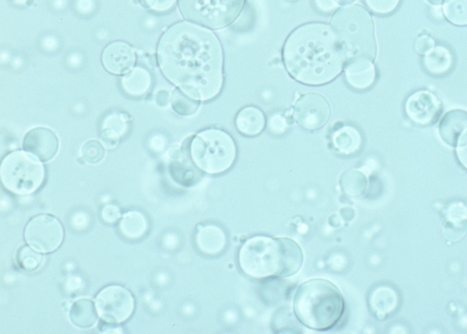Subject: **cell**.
Instances as JSON below:
<instances>
[{
  "mask_svg": "<svg viewBox=\"0 0 467 334\" xmlns=\"http://www.w3.org/2000/svg\"><path fill=\"white\" fill-rule=\"evenodd\" d=\"M291 1H294V0H291Z\"/></svg>",
  "mask_w": 467,
  "mask_h": 334,
  "instance_id": "7bdbcfd3",
  "label": "cell"
},
{
  "mask_svg": "<svg viewBox=\"0 0 467 334\" xmlns=\"http://www.w3.org/2000/svg\"><path fill=\"white\" fill-rule=\"evenodd\" d=\"M269 122L270 130H271L272 132L281 134L284 132L283 130H281L283 128L284 130L286 129V120L280 114L273 115Z\"/></svg>",
  "mask_w": 467,
  "mask_h": 334,
  "instance_id": "f35d334b",
  "label": "cell"
},
{
  "mask_svg": "<svg viewBox=\"0 0 467 334\" xmlns=\"http://www.w3.org/2000/svg\"><path fill=\"white\" fill-rule=\"evenodd\" d=\"M435 47V40L430 35H423L418 38L415 49L420 54H426Z\"/></svg>",
  "mask_w": 467,
  "mask_h": 334,
  "instance_id": "e575fe53",
  "label": "cell"
},
{
  "mask_svg": "<svg viewBox=\"0 0 467 334\" xmlns=\"http://www.w3.org/2000/svg\"><path fill=\"white\" fill-rule=\"evenodd\" d=\"M331 109L329 101L321 95L306 94L296 101L294 117L306 130H318L329 122Z\"/></svg>",
  "mask_w": 467,
  "mask_h": 334,
  "instance_id": "8fae6325",
  "label": "cell"
},
{
  "mask_svg": "<svg viewBox=\"0 0 467 334\" xmlns=\"http://www.w3.org/2000/svg\"><path fill=\"white\" fill-rule=\"evenodd\" d=\"M2 184L15 194L35 193L45 182V166L40 161L21 150L10 153L0 168Z\"/></svg>",
  "mask_w": 467,
  "mask_h": 334,
  "instance_id": "52a82bcc",
  "label": "cell"
},
{
  "mask_svg": "<svg viewBox=\"0 0 467 334\" xmlns=\"http://www.w3.org/2000/svg\"><path fill=\"white\" fill-rule=\"evenodd\" d=\"M345 77L352 88L357 90L370 88L376 79L375 65L368 59L351 60L347 65Z\"/></svg>",
  "mask_w": 467,
  "mask_h": 334,
  "instance_id": "2e32d148",
  "label": "cell"
},
{
  "mask_svg": "<svg viewBox=\"0 0 467 334\" xmlns=\"http://www.w3.org/2000/svg\"><path fill=\"white\" fill-rule=\"evenodd\" d=\"M442 232L446 239L457 242L467 232V221L464 218L448 217L442 225Z\"/></svg>",
  "mask_w": 467,
  "mask_h": 334,
  "instance_id": "f1b7e54d",
  "label": "cell"
},
{
  "mask_svg": "<svg viewBox=\"0 0 467 334\" xmlns=\"http://www.w3.org/2000/svg\"><path fill=\"white\" fill-rule=\"evenodd\" d=\"M32 248L30 246H23L19 249L17 254L19 265L27 272L37 270L42 265L43 259H45L42 255L35 253Z\"/></svg>",
  "mask_w": 467,
  "mask_h": 334,
  "instance_id": "f546056e",
  "label": "cell"
},
{
  "mask_svg": "<svg viewBox=\"0 0 467 334\" xmlns=\"http://www.w3.org/2000/svg\"><path fill=\"white\" fill-rule=\"evenodd\" d=\"M24 239L31 248L40 253H54L64 239V229L58 218L54 216H35L24 229Z\"/></svg>",
  "mask_w": 467,
  "mask_h": 334,
  "instance_id": "30bf717a",
  "label": "cell"
},
{
  "mask_svg": "<svg viewBox=\"0 0 467 334\" xmlns=\"http://www.w3.org/2000/svg\"><path fill=\"white\" fill-rule=\"evenodd\" d=\"M187 20L212 29H221L233 23L242 12L244 0H177Z\"/></svg>",
  "mask_w": 467,
  "mask_h": 334,
  "instance_id": "ba28073f",
  "label": "cell"
},
{
  "mask_svg": "<svg viewBox=\"0 0 467 334\" xmlns=\"http://www.w3.org/2000/svg\"><path fill=\"white\" fill-rule=\"evenodd\" d=\"M121 217L120 208L116 205H108L101 212V218L106 223L114 224Z\"/></svg>",
  "mask_w": 467,
  "mask_h": 334,
  "instance_id": "836d02e7",
  "label": "cell"
},
{
  "mask_svg": "<svg viewBox=\"0 0 467 334\" xmlns=\"http://www.w3.org/2000/svg\"><path fill=\"white\" fill-rule=\"evenodd\" d=\"M192 161L207 174H222L233 166L237 147L225 131L210 128L199 132L190 143Z\"/></svg>",
  "mask_w": 467,
  "mask_h": 334,
  "instance_id": "8992f818",
  "label": "cell"
},
{
  "mask_svg": "<svg viewBox=\"0 0 467 334\" xmlns=\"http://www.w3.org/2000/svg\"><path fill=\"white\" fill-rule=\"evenodd\" d=\"M443 10L450 23L467 26V0H446Z\"/></svg>",
  "mask_w": 467,
  "mask_h": 334,
  "instance_id": "83f0119b",
  "label": "cell"
},
{
  "mask_svg": "<svg viewBox=\"0 0 467 334\" xmlns=\"http://www.w3.org/2000/svg\"><path fill=\"white\" fill-rule=\"evenodd\" d=\"M457 145L456 153H457L458 160L467 169V130L464 131L463 135L461 136Z\"/></svg>",
  "mask_w": 467,
  "mask_h": 334,
  "instance_id": "d590c367",
  "label": "cell"
},
{
  "mask_svg": "<svg viewBox=\"0 0 467 334\" xmlns=\"http://www.w3.org/2000/svg\"><path fill=\"white\" fill-rule=\"evenodd\" d=\"M158 64L164 75L185 95L207 101L223 84V54L216 35L196 24L179 23L161 38Z\"/></svg>",
  "mask_w": 467,
  "mask_h": 334,
  "instance_id": "6da1fadb",
  "label": "cell"
},
{
  "mask_svg": "<svg viewBox=\"0 0 467 334\" xmlns=\"http://www.w3.org/2000/svg\"><path fill=\"white\" fill-rule=\"evenodd\" d=\"M101 139H102L103 143L105 144L106 148L113 149V148H116L118 145L120 136L116 130L110 128V129L103 131Z\"/></svg>",
  "mask_w": 467,
  "mask_h": 334,
  "instance_id": "8d00e7d4",
  "label": "cell"
},
{
  "mask_svg": "<svg viewBox=\"0 0 467 334\" xmlns=\"http://www.w3.org/2000/svg\"><path fill=\"white\" fill-rule=\"evenodd\" d=\"M365 4L373 13L388 15L397 9L400 0H365Z\"/></svg>",
  "mask_w": 467,
  "mask_h": 334,
  "instance_id": "1f68e13d",
  "label": "cell"
},
{
  "mask_svg": "<svg viewBox=\"0 0 467 334\" xmlns=\"http://www.w3.org/2000/svg\"><path fill=\"white\" fill-rule=\"evenodd\" d=\"M283 56L289 74L308 86L332 81L347 62L334 30L322 23L307 24L294 30L285 41Z\"/></svg>",
  "mask_w": 467,
  "mask_h": 334,
  "instance_id": "7a4b0ae2",
  "label": "cell"
},
{
  "mask_svg": "<svg viewBox=\"0 0 467 334\" xmlns=\"http://www.w3.org/2000/svg\"><path fill=\"white\" fill-rule=\"evenodd\" d=\"M198 100L188 97L182 90H175L171 95V106L176 113L182 116L195 114L199 109Z\"/></svg>",
  "mask_w": 467,
  "mask_h": 334,
  "instance_id": "4316f807",
  "label": "cell"
},
{
  "mask_svg": "<svg viewBox=\"0 0 467 334\" xmlns=\"http://www.w3.org/2000/svg\"><path fill=\"white\" fill-rule=\"evenodd\" d=\"M428 1L434 5H441L443 3L444 0H428Z\"/></svg>",
  "mask_w": 467,
  "mask_h": 334,
  "instance_id": "b9f144b4",
  "label": "cell"
},
{
  "mask_svg": "<svg viewBox=\"0 0 467 334\" xmlns=\"http://www.w3.org/2000/svg\"><path fill=\"white\" fill-rule=\"evenodd\" d=\"M448 217L461 218L466 220L467 207L463 202H457L450 205L447 210Z\"/></svg>",
  "mask_w": 467,
  "mask_h": 334,
  "instance_id": "74e56055",
  "label": "cell"
},
{
  "mask_svg": "<svg viewBox=\"0 0 467 334\" xmlns=\"http://www.w3.org/2000/svg\"><path fill=\"white\" fill-rule=\"evenodd\" d=\"M441 111V103L432 93L419 91L406 102V112L412 122L426 125L435 122Z\"/></svg>",
  "mask_w": 467,
  "mask_h": 334,
  "instance_id": "7c38bea8",
  "label": "cell"
},
{
  "mask_svg": "<svg viewBox=\"0 0 467 334\" xmlns=\"http://www.w3.org/2000/svg\"><path fill=\"white\" fill-rule=\"evenodd\" d=\"M304 262L299 244L290 238L258 235L246 241L239 254L242 272L253 278L296 275Z\"/></svg>",
  "mask_w": 467,
  "mask_h": 334,
  "instance_id": "3957f363",
  "label": "cell"
},
{
  "mask_svg": "<svg viewBox=\"0 0 467 334\" xmlns=\"http://www.w3.org/2000/svg\"><path fill=\"white\" fill-rule=\"evenodd\" d=\"M169 171L175 182H179L180 184L187 186H193L195 184L200 174L199 170L193 166L192 161L184 159V161H174L169 166Z\"/></svg>",
  "mask_w": 467,
  "mask_h": 334,
  "instance_id": "484cf974",
  "label": "cell"
},
{
  "mask_svg": "<svg viewBox=\"0 0 467 334\" xmlns=\"http://www.w3.org/2000/svg\"><path fill=\"white\" fill-rule=\"evenodd\" d=\"M317 9L322 13H331L338 7L335 0H314Z\"/></svg>",
  "mask_w": 467,
  "mask_h": 334,
  "instance_id": "ab89813d",
  "label": "cell"
},
{
  "mask_svg": "<svg viewBox=\"0 0 467 334\" xmlns=\"http://www.w3.org/2000/svg\"><path fill=\"white\" fill-rule=\"evenodd\" d=\"M152 86L151 74L143 67H135L122 79L125 92L132 97H141L149 91Z\"/></svg>",
  "mask_w": 467,
  "mask_h": 334,
  "instance_id": "7402d4cb",
  "label": "cell"
},
{
  "mask_svg": "<svg viewBox=\"0 0 467 334\" xmlns=\"http://www.w3.org/2000/svg\"><path fill=\"white\" fill-rule=\"evenodd\" d=\"M196 244L198 250L207 256H217L225 250L228 238L221 227L215 224L198 226Z\"/></svg>",
  "mask_w": 467,
  "mask_h": 334,
  "instance_id": "9a60e30c",
  "label": "cell"
},
{
  "mask_svg": "<svg viewBox=\"0 0 467 334\" xmlns=\"http://www.w3.org/2000/svg\"><path fill=\"white\" fill-rule=\"evenodd\" d=\"M144 6L149 8L155 12H168L172 9L176 3V0H141Z\"/></svg>",
  "mask_w": 467,
  "mask_h": 334,
  "instance_id": "d6a6232c",
  "label": "cell"
},
{
  "mask_svg": "<svg viewBox=\"0 0 467 334\" xmlns=\"http://www.w3.org/2000/svg\"><path fill=\"white\" fill-rule=\"evenodd\" d=\"M423 65L429 73L443 75L452 68L453 56L449 49L441 45L436 46L426 54Z\"/></svg>",
  "mask_w": 467,
  "mask_h": 334,
  "instance_id": "cb8c5ba5",
  "label": "cell"
},
{
  "mask_svg": "<svg viewBox=\"0 0 467 334\" xmlns=\"http://www.w3.org/2000/svg\"><path fill=\"white\" fill-rule=\"evenodd\" d=\"M236 125L242 135L255 136L266 127V118L261 109L255 106H246L237 115Z\"/></svg>",
  "mask_w": 467,
  "mask_h": 334,
  "instance_id": "ac0fdd59",
  "label": "cell"
},
{
  "mask_svg": "<svg viewBox=\"0 0 467 334\" xmlns=\"http://www.w3.org/2000/svg\"><path fill=\"white\" fill-rule=\"evenodd\" d=\"M135 62V51L124 41H114L103 51V65L111 74L122 75L127 73L132 70Z\"/></svg>",
  "mask_w": 467,
  "mask_h": 334,
  "instance_id": "5bb4252c",
  "label": "cell"
},
{
  "mask_svg": "<svg viewBox=\"0 0 467 334\" xmlns=\"http://www.w3.org/2000/svg\"><path fill=\"white\" fill-rule=\"evenodd\" d=\"M335 1H337L338 5H349L352 2H354L355 0H335Z\"/></svg>",
  "mask_w": 467,
  "mask_h": 334,
  "instance_id": "60d3db41",
  "label": "cell"
},
{
  "mask_svg": "<svg viewBox=\"0 0 467 334\" xmlns=\"http://www.w3.org/2000/svg\"><path fill=\"white\" fill-rule=\"evenodd\" d=\"M105 155V150L100 142L90 141L84 145L81 149V157L87 163L95 164L100 161Z\"/></svg>",
  "mask_w": 467,
  "mask_h": 334,
  "instance_id": "4dcf8cb0",
  "label": "cell"
},
{
  "mask_svg": "<svg viewBox=\"0 0 467 334\" xmlns=\"http://www.w3.org/2000/svg\"><path fill=\"white\" fill-rule=\"evenodd\" d=\"M148 228L146 216L135 210L125 213L119 224L120 232L129 240L141 239L147 234Z\"/></svg>",
  "mask_w": 467,
  "mask_h": 334,
  "instance_id": "ffe728a7",
  "label": "cell"
},
{
  "mask_svg": "<svg viewBox=\"0 0 467 334\" xmlns=\"http://www.w3.org/2000/svg\"><path fill=\"white\" fill-rule=\"evenodd\" d=\"M398 305L397 292L390 287L381 286L374 289L370 296V306L371 310L377 317H386L387 315L395 310Z\"/></svg>",
  "mask_w": 467,
  "mask_h": 334,
  "instance_id": "d6986e66",
  "label": "cell"
},
{
  "mask_svg": "<svg viewBox=\"0 0 467 334\" xmlns=\"http://www.w3.org/2000/svg\"><path fill=\"white\" fill-rule=\"evenodd\" d=\"M340 184L347 196L359 197L367 191L368 180L362 171L349 169L341 177Z\"/></svg>",
  "mask_w": 467,
  "mask_h": 334,
  "instance_id": "d4e9b609",
  "label": "cell"
},
{
  "mask_svg": "<svg viewBox=\"0 0 467 334\" xmlns=\"http://www.w3.org/2000/svg\"><path fill=\"white\" fill-rule=\"evenodd\" d=\"M58 146L56 134L48 128H35L29 131L24 138V150L42 161L52 160L58 152Z\"/></svg>",
  "mask_w": 467,
  "mask_h": 334,
  "instance_id": "4fadbf2b",
  "label": "cell"
},
{
  "mask_svg": "<svg viewBox=\"0 0 467 334\" xmlns=\"http://www.w3.org/2000/svg\"><path fill=\"white\" fill-rule=\"evenodd\" d=\"M467 130V111L453 109L442 118L439 125V134L442 139L450 146L458 143L459 139Z\"/></svg>",
  "mask_w": 467,
  "mask_h": 334,
  "instance_id": "e0dca14e",
  "label": "cell"
},
{
  "mask_svg": "<svg viewBox=\"0 0 467 334\" xmlns=\"http://www.w3.org/2000/svg\"><path fill=\"white\" fill-rule=\"evenodd\" d=\"M95 306L104 321L118 324L127 321L135 309V300L129 290L111 285L104 287L95 298Z\"/></svg>",
  "mask_w": 467,
  "mask_h": 334,
  "instance_id": "9c48e42d",
  "label": "cell"
},
{
  "mask_svg": "<svg viewBox=\"0 0 467 334\" xmlns=\"http://www.w3.org/2000/svg\"><path fill=\"white\" fill-rule=\"evenodd\" d=\"M94 303L89 299L76 301L70 308V319L75 327L89 328L97 321V314Z\"/></svg>",
  "mask_w": 467,
  "mask_h": 334,
  "instance_id": "603a6c76",
  "label": "cell"
},
{
  "mask_svg": "<svg viewBox=\"0 0 467 334\" xmlns=\"http://www.w3.org/2000/svg\"><path fill=\"white\" fill-rule=\"evenodd\" d=\"M331 27L345 51L347 62L360 58L375 59L373 20L364 8L349 5L338 10L333 15Z\"/></svg>",
  "mask_w": 467,
  "mask_h": 334,
  "instance_id": "5b68a950",
  "label": "cell"
},
{
  "mask_svg": "<svg viewBox=\"0 0 467 334\" xmlns=\"http://www.w3.org/2000/svg\"><path fill=\"white\" fill-rule=\"evenodd\" d=\"M332 141L338 152L345 155L354 154L362 146L361 134L356 128L349 125H345L335 131Z\"/></svg>",
  "mask_w": 467,
  "mask_h": 334,
  "instance_id": "44dd1931",
  "label": "cell"
},
{
  "mask_svg": "<svg viewBox=\"0 0 467 334\" xmlns=\"http://www.w3.org/2000/svg\"><path fill=\"white\" fill-rule=\"evenodd\" d=\"M345 303L340 290L332 282L316 278L300 285L294 297L297 319L311 330L334 328L344 314Z\"/></svg>",
  "mask_w": 467,
  "mask_h": 334,
  "instance_id": "277c9868",
  "label": "cell"
}]
</instances>
